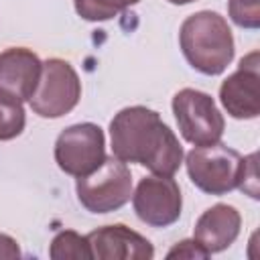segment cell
<instances>
[{
  "instance_id": "6da1fadb",
  "label": "cell",
  "mask_w": 260,
  "mask_h": 260,
  "mask_svg": "<svg viewBox=\"0 0 260 260\" xmlns=\"http://www.w3.org/2000/svg\"><path fill=\"white\" fill-rule=\"evenodd\" d=\"M112 154L138 162L152 175L173 177L183 165V146L175 132L146 106H128L110 122Z\"/></svg>"
},
{
  "instance_id": "7a4b0ae2",
  "label": "cell",
  "mask_w": 260,
  "mask_h": 260,
  "mask_svg": "<svg viewBox=\"0 0 260 260\" xmlns=\"http://www.w3.org/2000/svg\"><path fill=\"white\" fill-rule=\"evenodd\" d=\"M179 45L187 63L203 75L223 73L236 51L228 20L213 10L187 16L179 30Z\"/></svg>"
},
{
  "instance_id": "3957f363",
  "label": "cell",
  "mask_w": 260,
  "mask_h": 260,
  "mask_svg": "<svg viewBox=\"0 0 260 260\" xmlns=\"http://www.w3.org/2000/svg\"><path fill=\"white\" fill-rule=\"evenodd\" d=\"M242 165L244 158L221 142L195 146L185 156L191 183L207 195H225L238 189Z\"/></svg>"
},
{
  "instance_id": "277c9868",
  "label": "cell",
  "mask_w": 260,
  "mask_h": 260,
  "mask_svg": "<svg viewBox=\"0 0 260 260\" xmlns=\"http://www.w3.org/2000/svg\"><path fill=\"white\" fill-rule=\"evenodd\" d=\"M75 193L79 203L89 213H110L124 207L132 197V175L126 162L106 156L104 162L89 175L77 177Z\"/></svg>"
},
{
  "instance_id": "5b68a950",
  "label": "cell",
  "mask_w": 260,
  "mask_h": 260,
  "mask_svg": "<svg viewBox=\"0 0 260 260\" xmlns=\"http://www.w3.org/2000/svg\"><path fill=\"white\" fill-rule=\"evenodd\" d=\"M79 98L81 81L71 63L59 57L43 61L39 83L28 98L30 110L41 118H61L77 106Z\"/></svg>"
},
{
  "instance_id": "8992f818",
  "label": "cell",
  "mask_w": 260,
  "mask_h": 260,
  "mask_svg": "<svg viewBox=\"0 0 260 260\" xmlns=\"http://www.w3.org/2000/svg\"><path fill=\"white\" fill-rule=\"evenodd\" d=\"M171 106L179 124V132L187 142L195 146H207L221 140L225 120L209 93L183 87L173 95Z\"/></svg>"
},
{
  "instance_id": "52a82bcc",
  "label": "cell",
  "mask_w": 260,
  "mask_h": 260,
  "mask_svg": "<svg viewBox=\"0 0 260 260\" xmlns=\"http://www.w3.org/2000/svg\"><path fill=\"white\" fill-rule=\"evenodd\" d=\"M55 162L71 177H85L93 173L106 158L104 130L93 122L67 126L55 140Z\"/></svg>"
},
{
  "instance_id": "ba28073f",
  "label": "cell",
  "mask_w": 260,
  "mask_h": 260,
  "mask_svg": "<svg viewBox=\"0 0 260 260\" xmlns=\"http://www.w3.org/2000/svg\"><path fill=\"white\" fill-rule=\"evenodd\" d=\"M132 205L140 221L150 228H169L181 217L183 197L173 177L150 175L140 179L132 193Z\"/></svg>"
},
{
  "instance_id": "9c48e42d",
  "label": "cell",
  "mask_w": 260,
  "mask_h": 260,
  "mask_svg": "<svg viewBox=\"0 0 260 260\" xmlns=\"http://www.w3.org/2000/svg\"><path fill=\"white\" fill-rule=\"evenodd\" d=\"M219 102L236 120H252L260 114V55L248 53L238 69L219 85Z\"/></svg>"
},
{
  "instance_id": "30bf717a",
  "label": "cell",
  "mask_w": 260,
  "mask_h": 260,
  "mask_svg": "<svg viewBox=\"0 0 260 260\" xmlns=\"http://www.w3.org/2000/svg\"><path fill=\"white\" fill-rule=\"evenodd\" d=\"M91 258L98 260H152V244L124 223L102 225L87 234Z\"/></svg>"
},
{
  "instance_id": "8fae6325",
  "label": "cell",
  "mask_w": 260,
  "mask_h": 260,
  "mask_svg": "<svg viewBox=\"0 0 260 260\" xmlns=\"http://www.w3.org/2000/svg\"><path fill=\"white\" fill-rule=\"evenodd\" d=\"M43 61L24 47H10L0 53V95L28 102L32 95L39 77H41Z\"/></svg>"
},
{
  "instance_id": "7c38bea8",
  "label": "cell",
  "mask_w": 260,
  "mask_h": 260,
  "mask_svg": "<svg viewBox=\"0 0 260 260\" xmlns=\"http://www.w3.org/2000/svg\"><path fill=\"white\" fill-rule=\"evenodd\" d=\"M242 228V215L234 205L228 203H215L209 209H205L193 228V238L209 252H221L230 248L236 238L240 236Z\"/></svg>"
},
{
  "instance_id": "4fadbf2b",
  "label": "cell",
  "mask_w": 260,
  "mask_h": 260,
  "mask_svg": "<svg viewBox=\"0 0 260 260\" xmlns=\"http://www.w3.org/2000/svg\"><path fill=\"white\" fill-rule=\"evenodd\" d=\"M49 256L53 260H91L87 236H81L73 230L59 232L51 240Z\"/></svg>"
},
{
  "instance_id": "5bb4252c",
  "label": "cell",
  "mask_w": 260,
  "mask_h": 260,
  "mask_svg": "<svg viewBox=\"0 0 260 260\" xmlns=\"http://www.w3.org/2000/svg\"><path fill=\"white\" fill-rule=\"evenodd\" d=\"M138 2L140 0H73L75 12L87 22L110 20Z\"/></svg>"
},
{
  "instance_id": "9a60e30c",
  "label": "cell",
  "mask_w": 260,
  "mask_h": 260,
  "mask_svg": "<svg viewBox=\"0 0 260 260\" xmlns=\"http://www.w3.org/2000/svg\"><path fill=\"white\" fill-rule=\"evenodd\" d=\"M24 124H26V116L22 104L0 95V140H12L20 136Z\"/></svg>"
},
{
  "instance_id": "2e32d148",
  "label": "cell",
  "mask_w": 260,
  "mask_h": 260,
  "mask_svg": "<svg viewBox=\"0 0 260 260\" xmlns=\"http://www.w3.org/2000/svg\"><path fill=\"white\" fill-rule=\"evenodd\" d=\"M228 12L234 24L256 30L260 26V0H230Z\"/></svg>"
},
{
  "instance_id": "e0dca14e",
  "label": "cell",
  "mask_w": 260,
  "mask_h": 260,
  "mask_svg": "<svg viewBox=\"0 0 260 260\" xmlns=\"http://www.w3.org/2000/svg\"><path fill=\"white\" fill-rule=\"evenodd\" d=\"M256 160L258 154L252 152L248 156H244V165H242V173H240V183L238 189L248 193L252 199H258V173H256Z\"/></svg>"
},
{
  "instance_id": "ac0fdd59",
  "label": "cell",
  "mask_w": 260,
  "mask_h": 260,
  "mask_svg": "<svg viewBox=\"0 0 260 260\" xmlns=\"http://www.w3.org/2000/svg\"><path fill=\"white\" fill-rule=\"evenodd\" d=\"M211 254L193 238V240H181L177 242L169 252H167V258H187V260H193V258H209Z\"/></svg>"
},
{
  "instance_id": "d6986e66",
  "label": "cell",
  "mask_w": 260,
  "mask_h": 260,
  "mask_svg": "<svg viewBox=\"0 0 260 260\" xmlns=\"http://www.w3.org/2000/svg\"><path fill=\"white\" fill-rule=\"evenodd\" d=\"M0 258H20V248L8 234H0Z\"/></svg>"
},
{
  "instance_id": "ffe728a7",
  "label": "cell",
  "mask_w": 260,
  "mask_h": 260,
  "mask_svg": "<svg viewBox=\"0 0 260 260\" xmlns=\"http://www.w3.org/2000/svg\"><path fill=\"white\" fill-rule=\"evenodd\" d=\"M167 2L177 4V6H183V4H191V2H195V0H167Z\"/></svg>"
}]
</instances>
